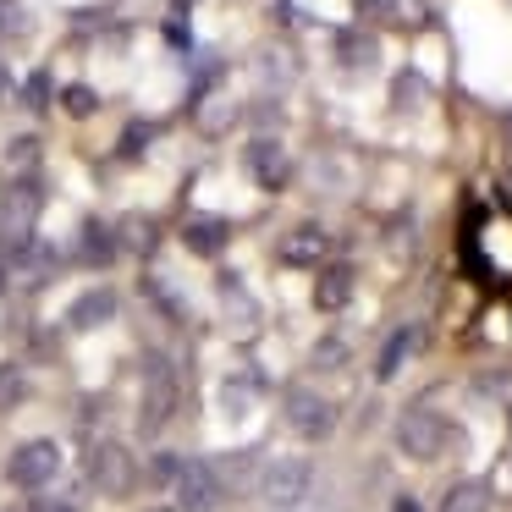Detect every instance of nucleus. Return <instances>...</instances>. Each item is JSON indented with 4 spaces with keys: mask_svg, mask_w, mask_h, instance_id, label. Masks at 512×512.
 I'll return each mask as SVG.
<instances>
[{
    "mask_svg": "<svg viewBox=\"0 0 512 512\" xmlns=\"http://www.w3.org/2000/svg\"><path fill=\"white\" fill-rule=\"evenodd\" d=\"M34 226H39V188L34 182H17V188L0 199V254L23 259V248L34 243Z\"/></svg>",
    "mask_w": 512,
    "mask_h": 512,
    "instance_id": "f257e3e1",
    "label": "nucleus"
},
{
    "mask_svg": "<svg viewBox=\"0 0 512 512\" xmlns=\"http://www.w3.org/2000/svg\"><path fill=\"white\" fill-rule=\"evenodd\" d=\"M309 485H314V468L303 463V457H276V463L259 474V501H265L270 512H292V507H303Z\"/></svg>",
    "mask_w": 512,
    "mask_h": 512,
    "instance_id": "f03ea898",
    "label": "nucleus"
},
{
    "mask_svg": "<svg viewBox=\"0 0 512 512\" xmlns=\"http://www.w3.org/2000/svg\"><path fill=\"white\" fill-rule=\"evenodd\" d=\"M56 474H61V446L56 441H23L12 457H6V479H12L17 490H28V496L50 490Z\"/></svg>",
    "mask_w": 512,
    "mask_h": 512,
    "instance_id": "7ed1b4c3",
    "label": "nucleus"
},
{
    "mask_svg": "<svg viewBox=\"0 0 512 512\" xmlns=\"http://www.w3.org/2000/svg\"><path fill=\"white\" fill-rule=\"evenodd\" d=\"M89 485L100 490V496H127V490L138 485L133 452H127L122 441H100V446L89 452Z\"/></svg>",
    "mask_w": 512,
    "mask_h": 512,
    "instance_id": "20e7f679",
    "label": "nucleus"
},
{
    "mask_svg": "<svg viewBox=\"0 0 512 512\" xmlns=\"http://www.w3.org/2000/svg\"><path fill=\"white\" fill-rule=\"evenodd\" d=\"M281 413H287V430L303 435V441H325V435L336 430V408L320 397V391H287V402H281Z\"/></svg>",
    "mask_w": 512,
    "mask_h": 512,
    "instance_id": "39448f33",
    "label": "nucleus"
},
{
    "mask_svg": "<svg viewBox=\"0 0 512 512\" xmlns=\"http://www.w3.org/2000/svg\"><path fill=\"white\" fill-rule=\"evenodd\" d=\"M397 446L408 457H441V446H446V419L441 413H430V408H408L397 419Z\"/></svg>",
    "mask_w": 512,
    "mask_h": 512,
    "instance_id": "423d86ee",
    "label": "nucleus"
},
{
    "mask_svg": "<svg viewBox=\"0 0 512 512\" xmlns=\"http://www.w3.org/2000/svg\"><path fill=\"white\" fill-rule=\"evenodd\" d=\"M171 413H177V375H171L166 364H155L149 380H144V413H138V430L160 435L171 424Z\"/></svg>",
    "mask_w": 512,
    "mask_h": 512,
    "instance_id": "0eeeda50",
    "label": "nucleus"
},
{
    "mask_svg": "<svg viewBox=\"0 0 512 512\" xmlns=\"http://www.w3.org/2000/svg\"><path fill=\"white\" fill-rule=\"evenodd\" d=\"M243 166H248V177L259 182V188H287V177H292V166H287V149L276 144V138H254L248 144V155H243Z\"/></svg>",
    "mask_w": 512,
    "mask_h": 512,
    "instance_id": "6e6552de",
    "label": "nucleus"
},
{
    "mask_svg": "<svg viewBox=\"0 0 512 512\" xmlns=\"http://www.w3.org/2000/svg\"><path fill=\"white\" fill-rule=\"evenodd\" d=\"M171 496H177L182 512H215V501H221V479H215V468H182V479L171 485Z\"/></svg>",
    "mask_w": 512,
    "mask_h": 512,
    "instance_id": "1a4fd4ad",
    "label": "nucleus"
},
{
    "mask_svg": "<svg viewBox=\"0 0 512 512\" xmlns=\"http://www.w3.org/2000/svg\"><path fill=\"white\" fill-rule=\"evenodd\" d=\"M105 320H116V292H111V287L83 292V298L67 309V325H72V331H94V325H105Z\"/></svg>",
    "mask_w": 512,
    "mask_h": 512,
    "instance_id": "9d476101",
    "label": "nucleus"
},
{
    "mask_svg": "<svg viewBox=\"0 0 512 512\" xmlns=\"http://www.w3.org/2000/svg\"><path fill=\"white\" fill-rule=\"evenodd\" d=\"M347 298H353V270L347 265H325L320 281H314V303H320L325 314L347 309Z\"/></svg>",
    "mask_w": 512,
    "mask_h": 512,
    "instance_id": "9b49d317",
    "label": "nucleus"
},
{
    "mask_svg": "<svg viewBox=\"0 0 512 512\" xmlns=\"http://www.w3.org/2000/svg\"><path fill=\"white\" fill-rule=\"evenodd\" d=\"M281 259H287V265H320L325 259V232L320 226H298V232H287Z\"/></svg>",
    "mask_w": 512,
    "mask_h": 512,
    "instance_id": "f8f14e48",
    "label": "nucleus"
},
{
    "mask_svg": "<svg viewBox=\"0 0 512 512\" xmlns=\"http://www.w3.org/2000/svg\"><path fill=\"white\" fill-rule=\"evenodd\" d=\"M182 243H188L199 259L221 254V248H226V221H210V215H199V221L182 226Z\"/></svg>",
    "mask_w": 512,
    "mask_h": 512,
    "instance_id": "ddd939ff",
    "label": "nucleus"
},
{
    "mask_svg": "<svg viewBox=\"0 0 512 512\" xmlns=\"http://www.w3.org/2000/svg\"><path fill=\"white\" fill-rule=\"evenodd\" d=\"M441 512H490V490L479 479H457L441 496Z\"/></svg>",
    "mask_w": 512,
    "mask_h": 512,
    "instance_id": "4468645a",
    "label": "nucleus"
},
{
    "mask_svg": "<svg viewBox=\"0 0 512 512\" xmlns=\"http://www.w3.org/2000/svg\"><path fill=\"white\" fill-rule=\"evenodd\" d=\"M83 259H89V265H111L116 259V243H111V232H105L100 221H83Z\"/></svg>",
    "mask_w": 512,
    "mask_h": 512,
    "instance_id": "2eb2a0df",
    "label": "nucleus"
},
{
    "mask_svg": "<svg viewBox=\"0 0 512 512\" xmlns=\"http://www.w3.org/2000/svg\"><path fill=\"white\" fill-rule=\"evenodd\" d=\"M408 353H413V331H397L386 347H380V364H375V375H380V380H391V375L402 369V358H408Z\"/></svg>",
    "mask_w": 512,
    "mask_h": 512,
    "instance_id": "dca6fc26",
    "label": "nucleus"
},
{
    "mask_svg": "<svg viewBox=\"0 0 512 512\" xmlns=\"http://www.w3.org/2000/svg\"><path fill=\"white\" fill-rule=\"evenodd\" d=\"M182 468H188V463H182L177 452H155V463H149V485L171 490V485H177V479H182Z\"/></svg>",
    "mask_w": 512,
    "mask_h": 512,
    "instance_id": "f3484780",
    "label": "nucleus"
},
{
    "mask_svg": "<svg viewBox=\"0 0 512 512\" xmlns=\"http://www.w3.org/2000/svg\"><path fill=\"white\" fill-rule=\"evenodd\" d=\"M23 391H28L23 369H17V364H0V413L17 408V402H23Z\"/></svg>",
    "mask_w": 512,
    "mask_h": 512,
    "instance_id": "a211bd4d",
    "label": "nucleus"
},
{
    "mask_svg": "<svg viewBox=\"0 0 512 512\" xmlns=\"http://www.w3.org/2000/svg\"><path fill=\"white\" fill-rule=\"evenodd\" d=\"M61 105H67L72 116H94V111H100V94H94V89H83V83H72V89L61 94Z\"/></svg>",
    "mask_w": 512,
    "mask_h": 512,
    "instance_id": "6ab92c4d",
    "label": "nucleus"
},
{
    "mask_svg": "<svg viewBox=\"0 0 512 512\" xmlns=\"http://www.w3.org/2000/svg\"><path fill=\"white\" fill-rule=\"evenodd\" d=\"M34 155H39V144H34V138H17V144H12V166H17V171H23V166H34Z\"/></svg>",
    "mask_w": 512,
    "mask_h": 512,
    "instance_id": "aec40b11",
    "label": "nucleus"
},
{
    "mask_svg": "<svg viewBox=\"0 0 512 512\" xmlns=\"http://www.w3.org/2000/svg\"><path fill=\"white\" fill-rule=\"evenodd\" d=\"M342 358H347L342 342H320V347H314V364H342Z\"/></svg>",
    "mask_w": 512,
    "mask_h": 512,
    "instance_id": "412c9836",
    "label": "nucleus"
},
{
    "mask_svg": "<svg viewBox=\"0 0 512 512\" xmlns=\"http://www.w3.org/2000/svg\"><path fill=\"white\" fill-rule=\"evenodd\" d=\"M28 100H34V111L50 100V78H45V72H34V78H28Z\"/></svg>",
    "mask_w": 512,
    "mask_h": 512,
    "instance_id": "4be33fe9",
    "label": "nucleus"
},
{
    "mask_svg": "<svg viewBox=\"0 0 512 512\" xmlns=\"http://www.w3.org/2000/svg\"><path fill=\"white\" fill-rule=\"evenodd\" d=\"M28 512H72V501H61V496H45V490H39L34 496V507Z\"/></svg>",
    "mask_w": 512,
    "mask_h": 512,
    "instance_id": "5701e85b",
    "label": "nucleus"
},
{
    "mask_svg": "<svg viewBox=\"0 0 512 512\" xmlns=\"http://www.w3.org/2000/svg\"><path fill=\"white\" fill-rule=\"evenodd\" d=\"M166 39L171 45H188V23H182V17H166Z\"/></svg>",
    "mask_w": 512,
    "mask_h": 512,
    "instance_id": "b1692460",
    "label": "nucleus"
},
{
    "mask_svg": "<svg viewBox=\"0 0 512 512\" xmlns=\"http://www.w3.org/2000/svg\"><path fill=\"white\" fill-rule=\"evenodd\" d=\"M391 512H424V507L413 496H397V501H391Z\"/></svg>",
    "mask_w": 512,
    "mask_h": 512,
    "instance_id": "393cba45",
    "label": "nucleus"
},
{
    "mask_svg": "<svg viewBox=\"0 0 512 512\" xmlns=\"http://www.w3.org/2000/svg\"><path fill=\"white\" fill-rule=\"evenodd\" d=\"M0 89H6V72H0Z\"/></svg>",
    "mask_w": 512,
    "mask_h": 512,
    "instance_id": "a878e982",
    "label": "nucleus"
}]
</instances>
